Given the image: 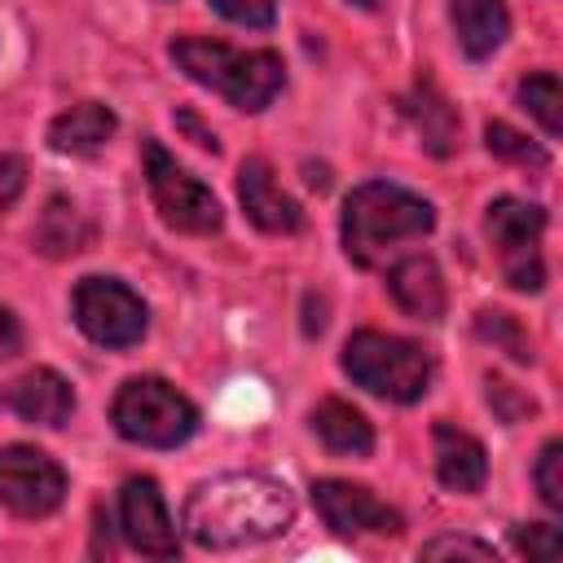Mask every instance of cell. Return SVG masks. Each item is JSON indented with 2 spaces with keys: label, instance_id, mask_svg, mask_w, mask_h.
Wrapping results in <instances>:
<instances>
[{
  "label": "cell",
  "instance_id": "cell-3",
  "mask_svg": "<svg viewBox=\"0 0 563 563\" xmlns=\"http://www.w3.org/2000/svg\"><path fill=\"white\" fill-rule=\"evenodd\" d=\"M172 62L202 88L220 92L229 106L255 114L268 110L273 97L286 84V66L273 48H255V53H238L220 40H198V35H180L172 44Z\"/></svg>",
  "mask_w": 563,
  "mask_h": 563
},
{
  "label": "cell",
  "instance_id": "cell-14",
  "mask_svg": "<svg viewBox=\"0 0 563 563\" xmlns=\"http://www.w3.org/2000/svg\"><path fill=\"white\" fill-rule=\"evenodd\" d=\"M431 440H435V475H440V484L449 493H479L484 479H488L484 444L475 435H466L462 427H453V422H435Z\"/></svg>",
  "mask_w": 563,
  "mask_h": 563
},
{
  "label": "cell",
  "instance_id": "cell-29",
  "mask_svg": "<svg viewBox=\"0 0 563 563\" xmlns=\"http://www.w3.org/2000/svg\"><path fill=\"white\" fill-rule=\"evenodd\" d=\"M22 180H26V167L18 163V158H0V216L18 202V194H22Z\"/></svg>",
  "mask_w": 563,
  "mask_h": 563
},
{
  "label": "cell",
  "instance_id": "cell-6",
  "mask_svg": "<svg viewBox=\"0 0 563 563\" xmlns=\"http://www.w3.org/2000/svg\"><path fill=\"white\" fill-rule=\"evenodd\" d=\"M145 154V180H150V194H154V207L163 211V220L180 233H216L224 224V211L216 202V194L189 176L158 141H145L141 145Z\"/></svg>",
  "mask_w": 563,
  "mask_h": 563
},
{
  "label": "cell",
  "instance_id": "cell-11",
  "mask_svg": "<svg viewBox=\"0 0 563 563\" xmlns=\"http://www.w3.org/2000/svg\"><path fill=\"white\" fill-rule=\"evenodd\" d=\"M119 523H123V537L132 550L150 554V559H176L180 554V537H176V523L163 506V493L150 475L141 479H128L123 493H119Z\"/></svg>",
  "mask_w": 563,
  "mask_h": 563
},
{
  "label": "cell",
  "instance_id": "cell-5",
  "mask_svg": "<svg viewBox=\"0 0 563 563\" xmlns=\"http://www.w3.org/2000/svg\"><path fill=\"white\" fill-rule=\"evenodd\" d=\"M110 422L132 444L176 449L198 431V409L163 378H128L110 405Z\"/></svg>",
  "mask_w": 563,
  "mask_h": 563
},
{
  "label": "cell",
  "instance_id": "cell-16",
  "mask_svg": "<svg viewBox=\"0 0 563 563\" xmlns=\"http://www.w3.org/2000/svg\"><path fill=\"white\" fill-rule=\"evenodd\" d=\"M453 13V31H457V44L471 62H484L493 57L506 35H510V13H506V0H453L449 4Z\"/></svg>",
  "mask_w": 563,
  "mask_h": 563
},
{
  "label": "cell",
  "instance_id": "cell-8",
  "mask_svg": "<svg viewBox=\"0 0 563 563\" xmlns=\"http://www.w3.org/2000/svg\"><path fill=\"white\" fill-rule=\"evenodd\" d=\"M70 312L97 347H132L145 334V303L114 277H84L70 295Z\"/></svg>",
  "mask_w": 563,
  "mask_h": 563
},
{
  "label": "cell",
  "instance_id": "cell-17",
  "mask_svg": "<svg viewBox=\"0 0 563 563\" xmlns=\"http://www.w3.org/2000/svg\"><path fill=\"white\" fill-rule=\"evenodd\" d=\"M114 128H119V119H114L110 106L79 101V106H70L66 114H57L48 123V145L57 154H97L114 136Z\"/></svg>",
  "mask_w": 563,
  "mask_h": 563
},
{
  "label": "cell",
  "instance_id": "cell-4",
  "mask_svg": "<svg viewBox=\"0 0 563 563\" xmlns=\"http://www.w3.org/2000/svg\"><path fill=\"white\" fill-rule=\"evenodd\" d=\"M343 374L396 405H413L431 387V361L418 343L383 334V330H356L343 343Z\"/></svg>",
  "mask_w": 563,
  "mask_h": 563
},
{
  "label": "cell",
  "instance_id": "cell-24",
  "mask_svg": "<svg viewBox=\"0 0 563 563\" xmlns=\"http://www.w3.org/2000/svg\"><path fill=\"white\" fill-rule=\"evenodd\" d=\"M537 493L550 510H563V444L550 440L537 457Z\"/></svg>",
  "mask_w": 563,
  "mask_h": 563
},
{
  "label": "cell",
  "instance_id": "cell-28",
  "mask_svg": "<svg viewBox=\"0 0 563 563\" xmlns=\"http://www.w3.org/2000/svg\"><path fill=\"white\" fill-rule=\"evenodd\" d=\"M422 559H479V563H497L493 545L471 541V537H435L422 545Z\"/></svg>",
  "mask_w": 563,
  "mask_h": 563
},
{
  "label": "cell",
  "instance_id": "cell-7",
  "mask_svg": "<svg viewBox=\"0 0 563 563\" xmlns=\"http://www.w3.org/2000/svg\"><path fill=\"white\" fill-rule=\"evenodd\" d=\"M541 229H545V211L537 202L497 198L488 207V238L497 246L501 277L515 290H541L545 286V264H541V251H537Z\"/></svg>",
  "mask_w": 563,
  "mask_h": 563
},
{
  "label": "cell",
  "instance_id": "cell-25",
  "mask_svg": "<svg viewBox=\"0 0 563 563\" xmlns=\"http://www.w3.org/2000/svg\"><path fill=\"white\" fill-rule=\"evenodd\" d=\"M211 9L229 22H238V26H251V31L273 26V13H277L273 0H211Z\"/></svg>",
  "mask_w": 563,
  "mask_h": 563
},
{
  "label": "cell",
  "instance_id": "cell-9",
  "mask_svg": "<svg viewBox=\"0 0 563 563\" xmlns=\"http://www.w3.org/2000/svg\"><path fill=\"white\" fill-rule=\"evenodd\" d=\"M66 497V471L31 449V444H9L0 449V506L13 510L18 519H44L62 506Z\"/></svg>",
  "mask_w": 563,
  "mask_h": 563
},
{
  "label": "cell",
  "instance_id": "cell-15",
  "mask_svg": "<svg viewBox=\"0 0 563 563\" xmlns=\"http://www.w3.org/2000/svg\"><path fill=\"white\" fill-rule=\"evenodd\" d=\"M387 290H391V299H396L409 317H418V321H440V317H444V303H449L444 277H440L435 260H427V255H409V260L391 264Z\"/></svg>",
  "mask_w": 563,
  "mask_h": 563
},
{
  "label": "cell",
  "instance_id": "cell-10",
  "mask_svg": "<svg viewBox=\"0 0 563 563\" xmlns=\"http://www.w3.org/2000/svg\"><path fill=\"white\" fill-rule=\"evenodd\" d=\"M312 506L325 519V528H334L339 537H361V532L396 537L405 528L400 515L387 501H378L369 488L347 484V479H317L312 484Z\"/></svg>",
  "mask_w": 563,
  "mask_h": 563
},
{
  "label": "cell",
  "instance_id": "cell-1",
  "mask_svg": "<svg viewBox=\"0 0 563 563\" xmlns=\"http://www.w3.org/2000/svg\"><path fill=\"white\" fill-rule=\"evenodd\" d=\"M295 523V497L260 471L216 475L185 501V532L202 550H242L282 537Z\"/></svg>",
  "mask_w": 563,
  "mask_h": 563
},
{
  "label": "cell",
  "instance_id": "cell-30",
  "mask_svg": "<svg viewBox=\"0 0 563 563\" xmlns=\"http://www.w3.org/2000/svg\"><path fill=\"white\" fill-rule=\"evenodd\" d=\"M18 352H22V325L9 308H0V361H9Z\"/></svg>",
  "mask_w": 563,
  "mask_h": 563
},
{
  "label": "cell",
  "instance_id": "cell-27",
  "mask_svg": "<svg viewBox=\"0 0 563 563\" xmlns=\"http://www.w3.org/2000/svg\"><path fill=\"white\" fill-rule=\"evenodd\" d=\"M515 545H519V554L545 559V563L563 554V537H559V528H550V523H528V528H519V532H515Z\"/></svg>",
  "mask_w": 563,
  "mask_h": 563
},
{
  "label": "cell",
  "instance_id": "cell-32",
  "mask_svg": "<svg viewBox=\"0 0 563 563\" xmlns=\"http://www.w3.org/2000/svg\"><path fill=\"white\" fill-rule=\"evenodd\" d=\"M347 4H361V9H374L378 0H347Z\"/></svg>",
  "mask_w": 563,
  "mask_h": 563
},
{
  "label": "cell",
  "instance_id": "cell-13",
  "mask_svg": "<svg viewBox=\"0 0 563 563\" xmlns=\"http://www.w3.org/2000/svg\"><path fill=\"white\" fill-rule=\"evenodd\" d=\"M0 400L18 413V418H26V422H35V427H62V422H70V413H75V391H70V383L57 374V369H26L22 378H13V383H4L0 387Z\"/></svg>",
  "mask_w": 563,
  "mask_h": 563
},
{
  "label": "cell",
  "instance_id": "cell-18",
  "mask_svg": "<svg viewBox=\"0 0 563 563\" xmlns=\"http://www.w3.org/2000/svg\"><path fill=\"white\" fill-rule=\"evenodd\" d=\"M400 110L413 123L422 150H431L435 158H449L457 150V114L431 84H418L409 97H400Z\"/></svg>",
  "mask_w": 563,
  "mask_h": 563
},
{
  "label": "cell",
  "instance_id": "cell-31",
  "mask_svg": "<svg viewBox=\"0 0 563 563\" xmlns=\"http://www.w3.org/2000/svg\"><path fill=\"white\" fill-rule=\"evenodd\" d=\"M176 123H180V128H185V132H189V136H194V141H198L202 150H211V154L220 150V145H216V136H211V132H207V128H202V123H198L194 114H176Z\"/></svg>",
  "mask_w": 563,
  "mask_h": 563
},
{
  "label": "cell",
  "instance_id": "cell-20",
  "mask_svg": "<svg viewBox=\"0 0 563 563\" xmlns=\"http://www.w3.org/2000/svg\"><path fill=\"white\" fill-rule=\"evenodd\" d=\"M88 238H92V229H88V220L79 216V207H75L70 198H48V207L40 211V224H35V233H31L35 251H44V255H53V260L79 255V251L88 246Z\"/></svg>",
  "mask_w": 563,
  "mask_h": 563
},
{
  "label": "cell",
  "instance_id": "cell-12",
  "mask_svg": "<svg viewBox=\"0 0 563 563\" xmlns=\"http://www.w3.org/2000/svg\"><path fill=\"white\" fill-rule=\"evenodd\" d=\"M238 198H242V211L251 216V224L264 233H295L303 224L299 202L290 194H282V185L264 158H246L238 167Z\"/></svg>",
  "mask_w": 563,
  "mask_h": 563
},
{
  "label": "cell",
  "instance_id": "cell-2",
  "mask_svg": "<svg viewBox=\"0 0 563 563\" xmlns=\"http://www.w3.org/2000/svg\"><path fill=\"white\" fill-rule=\"evenodd\" d=\"M431 229H435L431 202L387 180L356 185L343 202V251L361 268H378L400 242L422 238Z\"/></svg>",
  "mask_w": 563,
  "mask_h": 563
},
{
  "label": "cell",
  "instance_id": "cell-22",
  "mask_svg": "<svg viewBox=\"0 0 563 563\" xmlns=\"http://www.w3.org/2000/svg\"><path fill=\"white\" fill-rule=\"evenodd\" d=\"M484 145H488V154H497L506 163H519V167H532V172L545 167V150L537 141H528L523 132H515L510 123H488L484 128Z\"/></svg>",
  "mask_w": 563,
  "mask_h": 563
},
{
  "label": "cell",
  "instance_id": "cell-26",
  "mask_svg": "<svg viewBox=\"0 0 563 563\" xmlns=\"http://www.w3.org/2000/svg\"><path fill=\"white\" fill-rule=\"evenodd\" d=\"M488 405L497 409L501 422H519V418H532V413H537V400L523 396V391H515V387L501 383V378H488Z\"/></svg>",
  "mask_w": 563,
  "mask_h": 563
},
{
  "label": "cell",
  "instance_id": "cell-21",
  "mask_svg": "<svg viewBox=\"0 0 563 563\" xmlns=\"http://www.w3.org/2000/svg\"><path fill=\"white\" fill-rule=\"evenodd\" d=\"M519 101H523V110L545 128V136H559L563 132V88H559V75H550V70H537V75H528L523 84H519Z\"/></svg>",
  "mask_w": 563,
  "mask_h": 563
},
{
  "label": "cell",
  "instance_id": "cell-23",
  "mask_svg": "<svg viewBox=\"0 0 563 563\" xmlns=\"http://www.w3.org/2000/svg\"><path fill=\"white\" fill-rule=\"evenodd\" d=\"M475 334L488 339V343H497V347L510 352L515 361H532V343H528V334L519 330V321H515L510 312H493V308H484V312L475 317Z\"/></svg>",
  "mask_w": 563,
  "mask_h": 563
},
{
  "label": "cell",
  "instance_id": "cell-19",
  "mask_svg": "<svg viewBox=\"0 0 563 563\" xmlns=\"http://www.w3.org/2000/svg\"><path fill=\"white\" fill-rule=\"evenodd\" d=\"M312 431L321 435V444L330 453H343V457H365L374 449V427L365 422L361 409H352L343 400H321L312 409Z\"/></svg>",
  "mask_w": 563,
  "mask_h": 563
}]
</instances>
